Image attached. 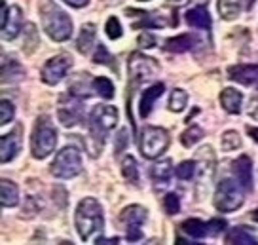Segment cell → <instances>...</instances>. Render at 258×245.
<instances>
[{
    "mask_svg": "<svg viewBox=\"0 0 258 245\" xmlns=\"http://www.w3.org/2000/svg\"><path fill=\"white\" fill-rule=\"evenodd\" d=\"M118 124V108L110 105H99L89 114V135L86 141V148L91 156L101 154L105 147L106 135Z\"/></svg>",
    "mask_w": 258,
    "mask_h": 245,
    "instance_id": "6da1fadb",
    "label": "cell"
},
{
    "mask_svg": "<svg viewBox=\"0 0 258 245\" xmlns=\"http://www.w3.org/2000/svg\"><path fill=\"white\" fill-rule=\"evenodd\" d=\"M74 222H76V232L82 241H89L93 236L101 234L105 228V217H103V207L95 198H84L74 213Z\"/></svg>",
    "mask_w": 258,
    "mask_h": 245,
    "instance_id": "7a4b0ae2",
    "label": "cell"
},
{
    "mask_svg": "<svg viewBox=\"0 0 258 245\" xmlns=\"http://www.w3.org/2000/svg\"><path fill=\"white\" fill-rule=\"evenodd\" d=\"M42 29L51 40L64 42L73 36V21L63 10L53 2H46L42 6Z\"/></svg>",
    "mask_w": 258,
    "mask_h": 245,
    "instance_id": "3957f363",
    "label": "cell"
},
{
    "mask_svg": "<svg viewBox=\"0 0 258 245\" xmlns=\"http://www.w3.org/2000/svg\"><path fill=\"white\" fill-rule=\"evenodd\" d=\"M57 145V130L53 128V124L48 116H40L36 124H34V130H32L31 137V150L32 156L36 160H44L48 158Z\"/></svg>",
    "mask_w": 258,
    "mask_h": 245,
    "instance_id": "277c9868",
    "label": "cell"
},
{
    "mask_svg": "<svg viewBox=\"0 0 258 245\" xmlns=\"http://www.w3.org/2000/svg\"><path fill=\"white\" fill-rule=\"evenodd\" d=\"M245 188L239 185V180L235 182L234 179H224L218 182L217 190H215V207L220 213H232L239 209L245 202Z\"/></svg>",
    "mask_w": 258,
    "mask_h": 245,
    "instance_id": "5b68a950",
    "label": "cell"
},
{
    "mask_svg": "<svg viewBox=\"0 0 258 245\" xmlns=\"http://www.w3.org/2000/svg\"><path fill=\"white\" fill-rule=\"evenodd\" d=\"M127 67H129V82H131V86L127 88L129 95H131L133 90L139 88L143 82L152 80L154 76L158 74V71H160V65L156 63V59L146 57L145 53H139V51L129 57Z\"/></svg>",
    "mask_w": 258,
    "mask_h": 245,
    "instance_id": "8992f818",
    "label": "cell"
},
{
    "mask_svg": "<svg viewBox=\"0 0 258 245\" xmlns=\"http://www.w3.org/2000/svg\"><path fill=\"white\" fill-rule=\"evenodd\" d=\"M49 171L57 179H73L82 173V156L76 147H64L57 152L53 163L49 165Z\"/></svg>",
    "mask_w": 258,
    "mask_h": 245,
    "instance_id": "52a82bcc",
    "label": "cell"
},
{
    "mask_svg": "<svg viewBox=\"0 0 258 245\" xmlns=\"http://www.w3.org/2000/svg\"><path fill=\"white\" fill-rule=\"evenodd\" d=\"M169 143V133L163 128L148 126L141 133V154L148 158V160H154V158H158V156H161L167 150Z\"/></svg>",
    "mask_w": 258,
    "mask_h": 245,
    "instance_id": "ba28073f",
    "label": "cell"
},
{
    "mask_svg": "<svg viewBox=\"0 0 258 245\" xmlns=\"http://www.w3.org/2000/svg\"><path fill=\"white\" fill-rule=\"evenodd\" d=\"M198 200H202L207 190H209V185L213 177H215V163H217V158H215V152L213 148L207 145V147H202L198 150Z\"/></svg>",
    "mask_w": 258,
    "mask_h": 245,
    "instance_id": "9c48e42d",
    "label": "cell"
},
{
    "mask_svg": "<svg viewBox=\"0 0 258 245\" xmlns=\"http://www.w3.org/2000/svg\"><path fill=\"white\" fill-rule=\"evenodd\" d=\"M71 67H73V57L69 53H59L55 57L48 59L40 71L42 82L48 86H57L71 71Z\"/></svg>",
    "mask_w": 258,
    "mask_h": 245,
    "instance_id": "30bf717a",
    "label": "cell"
},
{
    "mask_svg": "<svg viewBox=\"0 0 258 245\" xmlns=\"http://www.w3.org/2000/svg\"><path fill=\"white\" fill-rule=\"evenodd\" d=\"M146 209L143 205H129L125 207L120 215V221L127 230V239L129 241H139L143 239V224L146 221Z\"/></svg>",
    "mask_w": 258,
    "mask_h": 245,
    "instance_id": "8fae6325",
    "label": "cell"
},
{
    "mask_svg": "<svg viewBox=\"0 0 258 245\" xmlns=\"http://www.w3.org/2000/svg\"><path fill=\"white\" fill-rule=\"evenodd\" d=\"M57 118L63 124L64 128H73L82 120V99H78L73 93H67L61 101H59V108H57Z\"/></svg>",
    "mask_w": 258,
    "mask_h": 245,
    "instance_id": "7c38bea8",
    "label": "cell"
},
{
    "mask_svg": "<svg viewBox=\"0 0 258 245\" xmlns=\"http://www.w3.org/2000/svg\"><path fill=\"white\" fill-rule=\"evenodd\" d=\"M141 21L133 23V29H161V27H177V17L165 16L163 12H139Z\"/></svg>",
    "mask_w": 258,
    "mask_h": 245,
    "instance_id": "4fadbf2b",
    "label": "cell"
},
{
    "mask_svg": "<svg viewBox=\"0 0 258 245\" xmlns=\"http://www.w3.org/2000/svg\"><path fill=\"white\" fill-rule=\"evenodd\" d=\"M23 147V141H21V128H17V130L10 131L6 135H2V139H0V158H2V163H8L12 162L17 154H19V150Z\"/></svg>",
    "mask_w": 258,
    "mask_h": 245,
    "instance_id": "5bb4252c",
    "label": "cell"
},
{
    "mask_svg": "<svg viewBox=\"0 0 258 245\" xmlns=\"http://www.w3.org/2000/svg\"><path fill=\"white\" fill-rule=\"evenodd\" d=\"M230 80L243 86H258V65H234L228 69Z\"/></svg>",
    "mask_w": 258,
    "mask_h": 245,
    "instance_id": "9a60e30c",
    "label": "cell"
},
{
    "mask_svg": "<svg viewBox=\"0 0 258 245\" xmlns=\"http://www.w3.org/2000/svg\"><path fill=\"white\" fill-rule=\"evenodd\" d=\"M163 91H165V86L161 82L154 84L148 90L143 91L141 101H139V114H141V118H146V116L152 112V106L156 103V99H160L163 95Z\"/></svg>",
    "mask_w": 258,
    "mask_h": 245,
    "instance_id": "2e32d148",
    "label": "cell"
},
{
    "mask_svg": "<svg viewBox=\"0 0 258 245\" xmlns=\"http://www.w3.org/2000/svg\"><path fill=\"white\" fill-rule=\"evenodd\" d=\"M235 177L245 190H252V160L247 154H241L234 162Z\"/></svg>",
    "mask_w": 258,
    "mask_h": 245,
    "instance_id": "e0dca14e",
    "label": "cell"
},
{
    "mask_svg": "<svg viewBox=\"0 0 258 245\" xmlns=\"http://www.w3.org/2000/svg\"><path fill=\"white\" fill-rule=\"evenodd\" d=\"M21 29H23V12H21L19 6H12V8H10L8 21H6L4 29H2V38L10 42L16 40Z\"/></svg>",
    "mask_w": 258,
    "mask_h": 245,
    "instance_id": "ac0fdd59",
    "label": "cell"
},
{
    "mask_svg": "<svg viewBox=\"0 0 258 245\" xmlns=\"http://www.w3.org/2000/svg\"><path fill=\"white\" fill-rule=\"evenodd\" d=\"M241 103H243V95L241 91L234 90V88H226V90L220 91V105L226 112L230 114H239L241 112Z\"/></svg>",
    "mask_w": 258,
    "mask_h": 245,
    "instance_id": "d6986e66",
    "label": "cell"
},
{
    "mask_svg": "<svg viewBox=\"0 0 258 245\" xmlns=\"http://www.w3.org/2000/svg\"><path fill=\"white\" fill-rule=\"evenodd\" d=\"M198 44V38L194 34H178V36H173V38H167L165 40V46L163 48L167 51H173V53H182V51H188L192 49L194 46Z\"/></svg>",
    "mask_w": 258,
    "mask_h": 245,
    "instance_id": "ffe728a7",
    "label": "cell"
},
{
    "mask_svg": "<svg viewBox=\"0 0 258 245\" xmlns=\"http://www.w3.org/2000/svg\"><path fill=\"white\" fill-rule=\"evenodd\" d=\"M186 21L192 27H198V29H203V31H209L213 27V19H211L207 8L203 6H198V8H192L186 12Z\"/></svg>",
    "mask_w": 258,
    "mask_h": 245,
    "instance_id": "44dd1931",
    "label": "cell"
},
{
    "mask_svg": "<svg viewBox=\"0 0 258 245\" xmlns=\"http://www.w3.org/2000/svg\"><path fill=\"white\" fill-rule=\"evenodd\" d=\"M0 202H2L4 209L16 207L19 204V188H17L14 180L2 179V185H0Z\"/></svg>",
    "mask_w": 258,
    "mask_h": 245,
    "instance_id": "7402d4cb",
    "label": "cell"
},
{
    "mask_svg": "<svg viewBox=\"0 0 258 245\" xmlns=\"http://www.w3.org/2000/svg\"><path fill=\"white\" fill-rule=\"evenodd\" d=\"M173 173H175L173 162L165 158V160H160V162L154 163L152 169H150V177L154 179L156 185H167L171 180V177H173Z\"/></svg>",
    "mask_w": 258,
    "mask_h": 245,
    "instance_id": "603a6c76",
    "label": "cell"
},
{
    "mask_svg": "<svg viewBox=\"0 0 258 245\" xmlns=\"http://www.w3.org/2000/svg\"><path fill=\"white\" fill-rule=\"evenodd\" d=\"M95 36H97V31H95V25L93 23H86L82 27L80 31V36H78V40H76V48L80 53H89V49L95 46Z\"/></svg>",
    "mask_w": 258,
    "mask_h": 245,
    "instance_id": "cb8c5ba5",
    "label": "cell"
},
{
    "mask_svg": "<svg viewBox=\"0 0 258 245\" xmlns=\"http://www.w3.org/2000/svg\"><path fill=\"white\" fill-rule=\"evenodd\" d=\"M180 228L194 239H202V237L209 236V222H203L200 219H188V221L182 222Z\"/></svg>",
    "mask_w": 258,
    "mask_h": 245,
    "instance_id": "d4e9b609",
    "label": "cell"
},
{
    "mask_svg": "<svg viewBox=\"0 0 258 245\" xmlns=\"http://www.w3.org/2000/svg\"><path fill=\"white\" fill-rule=\"evenodd\" d=\"M243 12V0H220L218 2V14L226 21H232L239 17Z\"/></svg>",
    "mask_w": 258,
    "mask_h": 245,
    "instance_id": "484cf974",
    "label": "cell"
},
{
    "mask_svg": "<svg viewBox=\"0 0 258 245\" xmlns=\"http://www.w3.org/2000/svg\"><path fill=\"white\" fill-rule=\"evenodd\" d=\"M88 76L89 74H78L76 80L69 86V93L76 95L78 99H88L91 95V88H93V82L89 84Z\"/></svg>",
    "mask_w": 258,
    "mask_h": 245,
    "instance_id": "4316f807",
    "label": "cell"
},
{
    "mask_svg": "<svg viewBox=\"0 0 258 245\" xmlns=\"http://www.w3.org/2000/svg\"><path fill=\"white\" fill-rule=\"evenodd\" d=\"M226 241L228 243H239V245H258L256 237L250 236V232H247L243 226L232 228V232L226 236Z\"/></svg>",
    "mask_w": 258,
    "mask_h": 245,
    "instance_id": "83f0119b",
    "label": "cell"
},
{
    "mask_svg": "<svg viewBox=\"0 0 258 245\" xmlns=\"http://www.w3.org/2000/svg\"><path fill=\"white\" fill-rule=\"evenodd\" d=\"M25 74L23 67L17 63L14 57H4V63H2V80H17V78H21Z\"/></svg>",
    "mask_w": 258,
    "mask_h": 245,
    "instance_id": "f1b7e54d",
    "label": "cell"
},
{
    "mask_svg": "<svg viewBox=\"0 0 258 245\" xmlns=\"http://www.w3.org/2000/svg\"><path fill=\"white\" fill-rule=\"evenodd\" d=\"M121 175H123V179L129 180L131 185H137L139 182V165L133 156L123 158V162H121Z\"/></svg>",
    "mask_w": 258,
    "mask_h": 245,
    "instance_id": "f546056e",
    "label": "cell"
},
{
    "mask_svg": "<svg viewBox=\"0 0 258 245\" xmlns=\"http://www.w3.org/2000/svg\"><path fill=\"white\" fill-rule=\"evenodd\" d=\"M93 90L99 93V97L106 99V101L114 97V84L106 76H97L93 80Z\"/></svg>",
    "mask_w": 258,
    "mask_h": 245,
    "instance_id": "4dcf8cb0",
    "label": "cell"
},
{
    "mask_svg": "<svg viewBox=\"0 0 258 245\" xmlns=\"http://www.w3.org/2000/svg\"><path fill=\"white\" fill-rule=\"evenodd\" d=\"M188 105V93L180 88H175L171 91V97H169V108L173 112H182Z\"/></svg>",
    "mask_w": 258,
    "mask_h": 245,
    "instance_id": "1f68e13d",
    "label": "cell"
},
{
    "mask_svg": "<svg viewBox=\"0 0 258 245\" xmlns=\"http://www.w3.org/2000/svg\"><path fill=\"white\" fill-rule=\"evenodd\" d=\"M196 171H198V162L196 160H184V162L178 163V167L175 169V175L180 180H190L196 177Z\"/></svg>",
    "mask_w": 258,
    "mask_h": 245,
    "instance_id": "d6a6232c",
    "label": "cell"
},
{
    "mask_svg": "<svg viewBox=\"0 0 258 245\" xmlns=\"http://www.w3.org/2000/svg\"><path fill=\"white\" fill-rule=\"evenodd\" d=\"M202 139H203V130L200 128V126H190V128L180 135V143H182L186 148L198 145Z\"/></svg>",
    "mask_w": 258,
    "mask_h": 245,
    "instance_id": "836d02e7",
    "label": "cell"
},
{
    "mask_svg": "<svg viewBox=\"0 0 258 245\" xmlns=\"http://www.w3.org/2000/svg\"><path fill=\"white\" fill-rule=\"evenodd\" d=\"M25 29H27V31H23L25 51H27V53H32L34 49L38 48V44H40V36H38V31H36V27H34L32 23H27Z\"/></svg>",
    "mask_w": 258,
    "mask_h": 245,
    "instance_id": "e575fe53",
    "label": "cell"
},
{
    "mask_svg": "<svg viewBox=\"0 0 258 245\" xmlns=\"http://www.w3.org/2000/svg\"><path fill=\"white\" fill-rule=\"evenodd\" d=\"M235 148H241V137H239V133L234 130L224 131V135H222V150L230 152V150H235Z\"/></svg>",
    "mask_w": 258,
    "mask_h": 245,
    "instance_id": "d590c367",
    "label": "cell"
},
{
    "mask_svg": "<svg viewBox=\"0 0 258 245\" xmlns=\"http://www.w3.org/2000/svg\"><path fill=\"white\" fill-rule=\"evenodd\" d=\"M93 63H97V65H106V67H112L114 69V57L110 55V51L106 49L105 44H97L95 48V55H93Z\"/></svg>",
    "mask_w": 258,
    "mask_h": 245,
    "instance_id": "8d00e7d4",
    "label": "cell"
},
{
    "mask_svg": "<svg viewBox=\"0 0 258 245\" xmlns=\"http://www.w3.org/2000/svg\"><path fill=\"white\" fill-rule=\"evenodd\" d=\"M105 31H106V36L110 38V40H118L121 38V34H123V29H121V23L118 17H108V21L105 25Z\"/></svg>",
    "mask_w": 258,
    "mask_h": 245,
    "instance_id": "74e56055",
    "label": "cell"
},
{
    "mask_svg": "<svg viewBox=\"0 0 258 245\" xmlns=\"http://www.w3.org/2000/svg\"><path fill=\"white\" fill-rule=\"evenodd\" d=\"M14 116H16V106L12 101L8 99H2V103H0V124L2 126H6L14 120Z\"/></svg>",
    "mask_w": 258,
    "mask_h": 245,
    "instance_id": "f35d334b",
    "label": "cell"
},
{
    "mask_svg": "<svg viewBox=\"0 0 258 245\" xmlns=\"http://www.w3.org/2000/svg\"><path fill=\"white\" fill-rule=\"evenodd\" d=\"M163 209L167 215H177L180 211V198L175 192H169L163 196Z\"/></svg>",
    "mask_w": 258,
    "mask_h": 245,
    "instance_id": "ab89813d",
    "label": "cell"
},
{
    "mask_svg": "<svg viewBox=\"0 0 258 245\" xmlns=\"http://www.w3.org/2000/svg\"><path fill=\"white\" fill-rule=\"evenodd\" d=\"M129 131L127 130H120V133H118V137H116V147H114V154H121L123 150H125V147L129 145Z\"/></svg>",
    "mask_w": 258,
    "mask_h": 245,
    "instance_id": "60d3db41",
    "label": "cell"
},
{
    "mask_svg": "<svg viewBox=\"0 0 258 245\" xmlns=\"http://www.w3.org/2000/svg\"><path fill=\"white\" fill-rule=\"evenodd\" d=\"M226 221L224 219H213L209 221V236H218L220 232H224L226 230Z\"/></svg>",
    "mask_w": 258,
    "mask_h": 245,
    "instance_id": "b9f144b4",
    "label": "cell"
},
{
    "mask_svg": "<svg viewBox=\"0 0 258 245\" xmlns=\"http://www.w3.org/2000/svg\"><path fill=\"white\" fill-rule=\"evenodd\" d=\"M139 46L143 49H152L154 46H156V38H154V34H150V33H143L141 36H139Z\"/></svg>",
    "mask_w": 258,
    "mask_h": 245,
    "instance_id": "7bdbcfd3",
    "label": "cell"
},
{
    "mask_svg": "<svg viewBox=\"0 0 258 245\" xmlns=\"http://www.w3.org/2000/svg\"><path fill=\"white\" fill-rule=\"evenodd\" d=\"M64 4H69V6H73V8H84V6H88L89 0H63Z\"/></svg>",
    "mask_w": 258,
    "mask_h": 245,
    "instance_id": "ee69618b",
    "label": "cell"
},
{
    "mask_svg": "<svg viewBox=\"0 0 258 245\" xmlns=\"http://www.w3.org/2000/svg\"><path fill=\"white\" fill-rule=\"evenodd\" d=\"M0 6H2V16H0V27L4 29V25H6V21H8V8H6V2H4V0H2V4H0Z\"/></svg>",
    "mask_w": 258,
    "mask_h": 245,
    "instance_id": "f6af8a7d",
    "label": "cell"
},
{
    "mask_svg": "<svg viewBox=\"0 0 258 245\" xmlns=\"http://www.w3.org/2000/svg\"><path fill=\"white\" fill-rule=\"evenodd\" d=\"M249 114L254 118V120H258V99H254L252 103H250V108H249Z\"/></svg>",
    "mask_w": 258,
    "mask_h": 245,
    "instance_id": "bcb514c9",
    "label": "cell"
},
{
    "mask_svg": "<svg viewBox=\"0 0 258 245\" xmlns=\"http://www.w3.org/2000/svg\"><path fill=\"white\" fill-rule=\"evenodd\" d=\"M247 133H249L250 137L258 143V128H250V126H249V128H247Z\"/></svg>",
    "mask_w": 258,
    "mask_h": 245,
    "instance_id": "7dc6e473",
    "label": "cell"
},
{
    "mask_svg": "<svg viewBox=\"0 0 258 245\" xmlns=\"http://www.w3.org/2000/svg\"><path fill=\"white\" fill-rule=\"evenodd\" d=\"M190 0H169V4H173V6H186Z\"/></svg>",
    "mask_w": 258,
    "mask_h": 245,
    "instance_id": "c3c4849f",
    "label": "cell"
},
{
    "mask_svg": "<svg viewBox=\"0 0 258 245\" xmlns=\"http://www.w3.org/2000/svg\"><path fill=\"white\" fill-rule=\"evenodd\" d=\"M250 217H252V221H256V222H258V209H254V211H252V215H250Z\"/></svg>",
    "mask_w": 258,
    "mask_h": 245,
    "instance_id": "681fc988",
    "label": "cell"
},
{
    "mask_svg": "<svg viewBox=\"0 0 258 245\" xmlns=\"http://www.w3.org/2000/svg\"><path fill=\"white\" fill-rule=\"evenodd\" d=\"M247 2H249V8L252 6V4H254V0H247Z\"/></svg>",
    "mask_w": 258,
    "mask_h": 245,
    "instance_id": "f907efd6",
    "label": "cell"
},
{
    "mask_svg": "<svg viewBox=\"0 0 258 245\" xmlns=\"http://www.w3.org/2000/svg\"><path fill=\"white\" fill-rule=\"evenodd\" d=\"M139 2H146V0H139Z\"/></svg>",
    "mask_w": 258,
    "mask_h": 245,
    "instance_id": "816d5d0a",
    "label": "cell"
}]
</instances>
